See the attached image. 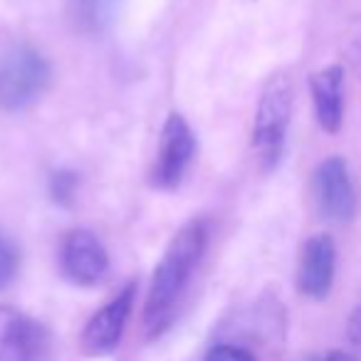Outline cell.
Wrapping results in <instances>:
<instances>
[{
    "label": "cell",
    "instance_id": "cell-1",
    "mask_svg": "<svg viewBox=\"0 0 361 361\" xmlns=\"http://www.w3.org/2000/svg\"><path fill=\"white\" fill-rule=\"evenodd\" d=\"M208 245V223L193 218L171 238L164 257L151 277L149 295L144 305V329L149 339L161 336L171 326L180 297L191 282L193 270L201 262Z\"/></svg>",
    "mask_w": 361,
    "mask_h": 361
},
{
    "label": "cell",
    "instance_id": "cell-2",
    "mask_svg": "<svg viewBox=\"0 0 361 361\" xmlns=\"http://www.w3.org/2000/svg\"><path fill=\"white\" fill-rule=\"evenodd\" d=\"M292 102H295V90L290 75L287 72L272 75L257 102L255 126H252V146L265 171H272L282 159L292 119Z\"/></svg>",
    "mask_w": 361,
    "mask_h": 361
},
{
    "label": "cell",
    "instance_id": "cell-3",
    "mask_svg": "<svg viewBox=\"0 0 361 361\" xmlns=\"http://www.w3.org/2000/svg\"><path fill=\"white\" fill-rule=\"evenodd\" d=\"M50 62L27 45L13 47L0 57V109L23 111L47 92Z\"/></svg>",
    "mask_w": 361,
    "mask_h": 361
},
{
    "label": "cell",
    "instance_id": "cell-4",
    "mask_svg": "<svg viewBox=\"0 0 361 361\" xmlns=\"http://www.w3.org/2000/svg\"><path fill=\"white\" fill-rule=\"evenodd\" d=\"M57 341L47 324L16 310H0V361H55Z\"/></svg>",
    "mask_w": 361,
    "mask_h": 361
},
{
    "label": "cell",
    "instance_id": "cell-5",
    "mask_svg": "<svg viewBox=\"0 0 361 361\" xmlns=\"http://www.w3.org/2000/svg\"><path fill=\"white\" fill-rule=\"evenodd\" d=\"M196 154V136L191 126L178 111L169 114L159 139V154H156L154 169H151L149 183L159 191H173L180 186L188 166Z\"/></svg>",
    "mask_w": 361,
    "mask_h": 361
},
{
    "label": "cell",
    "instance_id": "cell-6",
    "mask_svg": "<svg viewBox=\"0 0 361 361\" xmlns=\"http://www.w3.org/2000/svg\"><path fill=\"white\" fill-rule=\"evenodd\" d=\"M136 300V285L129 282L116 297H111L99 312L92 314L80 336V349L90 359H102L119 349L121 336L126 331V322L131 317Z\"/></svg>",
    "mask_w": 361,
    "mask_h": 361
},
{
    "label": "cell",
    "instance_id": "cell-7",
    "mask_svg": "<svg viewBox=\"0 0 361 361\" xmlns=\"http://www.w3.org/2000/svg\"><path fill=\"white\" fill-rule=\"evenodd\" d=\"M312 196L322 218L331 223H349L356 216V191L351 183L349 166L341 156H329L317 166L312 176Z\"/></svg>",
    "mask_w": 361,
    "mask_h": 361
},
{
    "label": "cell",
    "instance_id": "cell-8",
    "mask_svg": "<svg viewBox=\"0 0 361 361\" xmlns=\"http://www.w3.org/2000/svg\"><path fill=\"white\" fill-rule=\"evenodd\" d=\"M60 267L70 282L94 287L109 272V252L92 231L75 228L60 243Z\"/></svg>",
    "mask_w": 361,
    "mask_h": 361
},
{
    "label": "cell",
    "instance_id": "cell-9",
    "mask_svg": "<svg viewBox=\"0 0 361 361\" xmlns=\"http://www.w3.org/2000/svg\"><path fill=\"white\" fill-rule=\"evenodd\" d=\"M336 247L329 235H312L297 262V290L310 300H324L334 285Z\"/></svg>",
    "mask_w": 361,
    "mask_h": 361
},
{
    "label": "cell",
    "instance_id": "cell-10",
    "mask_svg": "<svg viewBox=\"0 0 361 361\" xmlns=\"http://www.w3.org/2000/svg\"><path fill=\"white\" fill-rule=\"evenodd\" d=\"M314 116L326 134H336L344 121V67L329 65L310 77Z\"/></svg>",
    "mask_w": 361,
    "mask_h": 361
},
{
    "label": "cell",
    "instance_id": "cell-11",
    "mask_svg": "<svg viewBox=\"0 0 361 361\" xmlns=\"http://www.w3.org/2000/svg\"><path fill=\"white\" fill-rule=\"evenodd\" d=\"M121 0H65V13L72 30L99 35L114 23Z\"/></svg>",
    "mask_w": 361,
    "mask_h": 361
},
{
    "label": "cell",
    "instance_id": "cell-12",
    "mask_svg": "<svg viewBox=\"0 0 361 361\" xmlns=\"http://www.w3.org/2000/svg\"><path fill=\"white\" fill-rule=\"evenodd\" d=\"M18 270H20V247L6 231H0V292L16 282Z\"/></svg>",
    "mask_w": 361,
    "mask_h": 361
},
{
    "label": "cell",
    "instance_id": "cell-13",
    "mask_svg": "<svg viewBox=\"0 0 361 361\" xmlns=\"http://www.w3.org/2000/svg\"><path fill=\"white\" fill-rule=\"evenodd\" d=\"M77 186H80V178L75 171H55L50 176V196L57 206H72Z\"/></svg>",
    "mask_w": 361,
    "mask_h": 361
},
{
    "label": "cell",
    "instance_id": "cell-14",
    "mask_svg": "<svg viewBox=\"0 0 361 361\" xmlns=\"http://www.w3.org/2000/svg\"><path fill=\"white\" fill-rule=\"evenodd\" d=\"M203 361H255V356L247 349H243V346L221 344V346H213Z\"/></svg>",
    "mask_w": 361,
    "mask_h": 361
},
{
    "label": "cell",
    "instance_id": "cell-15",
    "mask_svg": "<svg viewBox=\"0 0 361 361\" xmlns=\"http://www.w3.org/2000/svg\"><path fill=\"white\" fill-rule=\"evenodd\" d=\"M346 336H349V341L356 349H361V305L351 312L349 322H346Z\"/></svg>",
    "mask_w": 361,
    "mask_h": 361
},
{
    "label": "cell",
    "instance_id": "cell-16",
    "mask_svg": "<svg viewBox=\"0 0 361 361\" xmlns=\"http://www.w3.org/2000/svg\"><path fill=\"white\" fill-rule=\"evenodd\" d=\"M322 361H356V359L349 354H344V351H329Z\"/></svg>",
    "mask_w": 361,
    "mask_h": 361
}]
</instances>
